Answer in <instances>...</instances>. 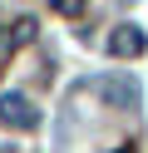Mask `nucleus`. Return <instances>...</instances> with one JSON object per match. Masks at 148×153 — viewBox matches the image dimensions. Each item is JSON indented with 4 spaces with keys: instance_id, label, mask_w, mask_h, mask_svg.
Instances as JSON below:
<instances>
[{
    "instance_id": "f03ea898",
    "label": "nucleus",
    "mask_w": 148,
    "mask_h": 153,
    "mask_svg": "<svg viewBox=\"0 0 148 153\" xmlns=\"http://www.w3.org/2000/svg\"><path fill=\"white\" fill-rule=\"evenodd\" d=\"M143 50H148V40H143L138 25H118V30L109 35V54H114V59H138Z\"/></svg>"
},
{
    "instance_id": "423d86ee",
    "label": "nucleus",
    "mask_w": 148,
    "mask_h": 153,
    "mask_svg": "<svg viewBox=\"0 0 148 153\" xmlns=\"http://www.w3.org/2000/svg\"><path fill=\"white\" fill-rule=\"evenodd\" d=\"M0 30H5V15H0Z\"/></svg>"
},
{
    "instance_id": "7ed1b4c3",
    "label": "nucleus",
    "mask_w": 148,
    "mask_h": 153,
    "mask_svg": "<svg viewBox=\"0 0 148 153\" xmlns=\"http://www.w3.org/2000/svg\"><path fill=\"white\" fill-rule=\"evenodd\" d=\"M94 89L104 94L109 104H118V109H128V104H138V89H133L128 79H118V74H104V79H99Z\"/></svg>"
},
{
    "instance_id": "39448f33",
    "label": "nucleus",
    "mask_w": 148,
    "mask_h": 153,
    "mask_svg": "<svg viewBox=\"0 0 148 153\" xmlns=\"http://www.w3.org/2000/svg\"><path fill=\"white\" fill-rule=\"evenodd\" d=\"M84 5H89V0H49L54 15H84Z\"/></svg>"
},
{
    "instance_id": "20e7f679",
    "label": "nucleus",
    "mask_w": 148,
    "mask_h": 153,
    "mask_svg": "<svg viewBox=\"0 0 148 153\" xmlns=\"http://www.w3.org/2000/svg\"><path fill=\"white\" fill-rule=\"evenodd\" d=\"M30 40H35V20H15V25H10V30H0V50H20V45H30Z\"/></svg>"
},
{
    "instance_id": "f257e3e1",
    "label": "nucleus",
    "mask_w": 148,
    "mask_h": 153,
    "mask_svg": "<svg viewBox=\"0 0 148 153\" xmlns=\"http://www.w3.org/2000/svg\"><path fill=\"white\" fill-rule=\"evenodd\" d=\"M0 128H15V133H35V128H39V109L25 99V94L5 89V94H0Z\"/></svg>"
}]
</instances>
